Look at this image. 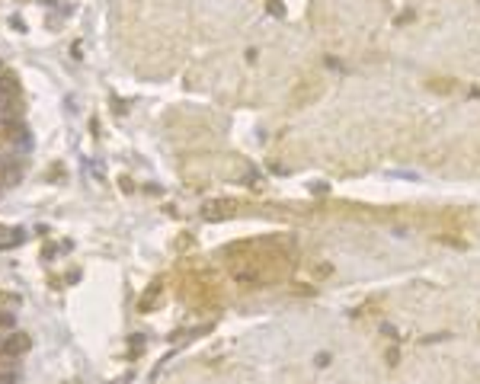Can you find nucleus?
<instances>
[{
  "label": "nucleus",
  "mask_w": 480,
  "mask_h": 384,
  "mask_svg": "<svg viewBox=\"0 0 480 384\" xmlns=\"http://www.w3.org/2000/svg\"><path fill=\"white\" fill-rule=\"evenodd\" d=\"M29 349H32V336L29 333H10L4 343H0V355H6V359L26 355Z\"/></svg>",
  "instance_id": "4"
},
{
  "label": "nucleus",
  "mask_w": 480,
  "mask_h": 384,
  "mask_svg": "<svg viewBox=\"0 0 480 384\" xmlns=\"http://www.w3.org/2000/svg\"><path fill=\"white\" fill-rule=\"evenodd\" d=\"M0 372H6V368H0Z\"/></svg>",
  "instance_id": "11"
},
{
  "label": "nucleus",
  "mask_w": 480,
  "mask_h": 384,
  "mask_svg": "<svg viewBox=\"0 0 480 384\" xmlns=\"http://www.w3.org/2000/svg\"><path fill=\"white\" fill-rule=\"evenodd\" d=\"M0 384H16V375L6 368V372H0Z\"/></svg>",
  "instance_id": "9"
},
{
  "label": "nucleus",
  "mask_w": 480,
  "mask_h": 384,
  "mask_svg": "<svg viewBox=\"0 0 480 384\" xmlns=\"http://www.w3.org/2000/svg\"><path fill=\"white\" fill-rule=\"evenodd\" d=\"M19 99V84L10 74H0V112H10V106Z\"/></svg>",
  "instance_id": "6"
},
{
  "label": "nucleus",
  "mask_w": 480,
  "mask_h": 384,
  "mask_svg": "<svg viewBox=\"0 0 480 384\" xmlns=\"http://www.w3.org/2000/svg\"><path fill=\"white\" fill-rule=\"evenodd\" d=\"M243 211V205L238 198H208L205 205L199 208V215L205 218V221H231V218H238Z\"/></svg>",
  "instance_id": "3"
},
{
  "label": "nucleus",
  "mask_w": 480,
  "mask_h": 384,
  "mask_svg": "<svg viewBox=\"0 0 480 384\" xmlns=\"http://www.w3.org/2000/svg\"><path fill=\"white\" fill-rule=\"evenodd\" d=\"M119 186H122L125 192H135V183H131L128 176H122V180H119Z\"/></svg>",
  "instance_id": "10"
},
{
  "label": "nucleus",
  "mask_w": 480,
  "mask_h": 384,
  "mask_svg": "<svg viewBox=\"0 0 480 384\" xmlns=\"http://www.w3.org/2000/svg\"><path fill=\"white\" fill-rule=\"evenodd\" d=\"M183 295L195 308H215L221 298V286L208 269H189V276H183Z\"/></svg>",
  "instance_id": "2"
},
{
  "label": "nucleus",
  "mask_w": 480,
  "mask_h": 384,
  "mask_svg": "<svg viewBox=\"0 0 480 384\" xmlns=\"http://www.w3.org/2000/svg\"><path fill=\"white\" fill-rule=\"evenodd\" d=\"M0 330H13V314H4V310H0Z\"/></svg>",
  "instance_id": "8"
},
{
  "label": "nucleus",
  "mask_w": 480,
  "mask_h": 384,
  "mask_svg": "<svg viewBox=\"0 0 480 384\" xmlns=\"http://www.w3.org/2000/svg\"><path fill=\"white\" fill-rule=\"evenodd\" d=\"M228 269L240 288H262L282 282L298 263L295 237H256V241H238L225 250Z\"/></svg>",
  "instance_id": "1"
},
{
  "label": "nucleus",
  "mask_w": 480,
  "mask_h": 384,
  "mask_svg": "<svg viewBox=\"0 0 480 384\" xmlns=\"http://www.w3.org/2000/svg\"><path fill=\"white\" fill-rule=\"evenodd\" d=\"M26 138V128L13 116H0V144H16Z\"/></svg>",
  "instance_id": "5"
},
{
  "label": "nucleus",
  "mask_w": 480,
  "mask_h": 384,
  "mask_svg": "<svg viewBox=\"0 0 480 384\" xmlns=\"http://www.w3.org/2000/svg\"><path fill=\"white\" fill-rule=\"evenodd\" d=\"M160 288H163L160 279L150 282L148 291H144V298H138V310H154L157 304H160Z\"/></svg>",
  "instance_id": "7"
}]
</instances>
